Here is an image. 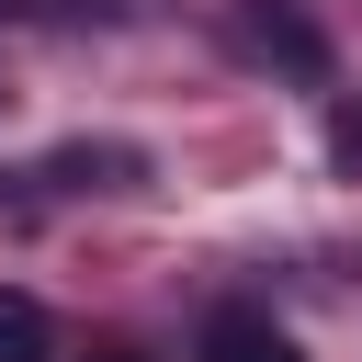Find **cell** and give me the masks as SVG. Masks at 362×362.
Returning a JSON list of instances; mask_svg holds the SVG:
<instances>
[{"label": "cell", "instance_id": "6da1fadb", "mask_svg": "<svg viewBox=\"0 0 362 362\" xmlns=\"http://www.w3.org/2000/svg\"><path fill=\"white\" fill-rule=\"evenodd\" d=\"M238 45H249L260 68H294V79H328V34H317L305 11H283V0H238Z\"/></svg>", "mask_w": 362, "mask_h": 362}, {"label": "cell", "instance_id": "7a4b0ae2", "mask_svg": "<svg viewBox=\"0 0 362 362\" xmlns=\"http://www.w3.org/2000/svg\"><path fill=\"white\" fill-rule=\"evenodd\" d=\"M192 362H305V351H294V328L272 305H215L204 339H192Z\"/></svg>", "mask_w": 362, "mask_h": 362}, {"label": "cell", "instance_id": "3957f363", "mask_svg": "<svg viewBox=\"0 0 362 362\" xmlns=\"http://www.w3.org/2000/svg\"><path fill=\"white\" fill-rule=\"evenodd\" d=\"M45 181H57V192H136L147 158H136V147H68V158H45Z\"/></svg>", "mask_w": 362, "mask_h": 362}, {"label": "cell", "instance_id": "277c9868", "mask_svg": "<svg viewBox=\"0 0 362 362\" xmlns=\"http://www.w3.org/2000/svg\"><path fill=\"white\" fill-rule=\"evenodd\" d=\"M0 362H57V317L23 283H0Z\"/></svg>", "mask_w": 362, "mask_h": 362}, {"label": "cell", "instance_id": "5b68a950", "mask_svg": "<svg viewBox=\"0 0 362 362\" xmlns=\"http://www.w3.org/2000/svg\"><path fill=\"white\" fill-rule=\"evenodd\" d=\"M328 170H351V181H362V90H351V102H328Z\"/></svg>", "mask_w": 362, "mask_h": 362}, {"label": "cell", "instance_id": "8992f818", "mask_svg": "<svg viewBox=\"0 0 362 362\" xmlns=\"http://www.w3.org/2000/svg\"><path fill=\"white\" fill-rule=\"evenodd\" d=\"M90 362H147V351H124V339H113V351H90Z\"/></svg>", "mask_w": 362, "mask_h": 362}]
</instances>
